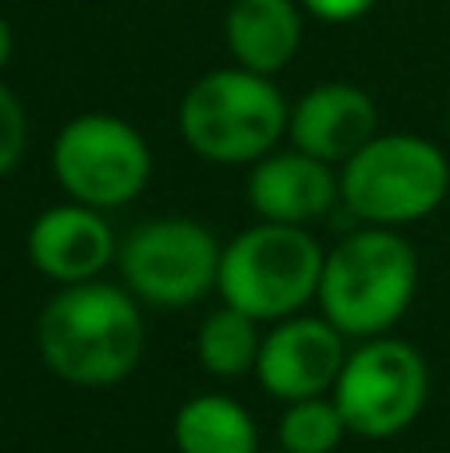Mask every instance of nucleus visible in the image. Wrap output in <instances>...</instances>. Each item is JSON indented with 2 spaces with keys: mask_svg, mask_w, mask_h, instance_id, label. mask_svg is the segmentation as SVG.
Instances as JSON below:
<instances>
[{
  "mask_svg": "<svg viewBox=\"0 0 450 453\" xmlns=\"http://www.w3.org/2000/svg\"><path fill=\"white\" fill-rule=\"evenodd\" d=\"M32 342L52 378L76 390H108L140 370L148 350L144 303L124 282L56 287L36 311Z\"/></svg>",
  "mask_w": 450,
  "mask_h": 453,
  "instance_id": "1",
  "label": "nucleus"
},
{
  "mask_svg": "<svg viewBox=\"0 0 450 453\" xmlns=\"http://www.w3.org/2000/svg\"><path fill=\"white\" fill-rule=\"evenodd\" d=\"M419 295V250L403 231L359 226L343 234L323 263L319 314L347 342L391 334Z\"/></svg>",
  "mask_w": 450,
  "mask_h": 453,
  "instance_id": "2",
  "label": "nucleus"
},
{
  "mask_svg": "<svg viewBox=\"0 0 450 453\" xmlns=\"http://www.w3.org/2000/svg\"><path fill=\"white\" fill-rule=\"evenodd\" d=\"M287 119L291 104L275 80L239 64L204 72L175 108L180 140L215 167H252L287 140Z\"/></svg>",
  "mask_w": 450,
  "mask_h": 453,
  "instance_id": "3",
  "label": "nucleus"
},
{
  "mask_svg": "<svg viewBox=\"0 0 450 453\" xmlns=\"http://www.w3.org/2000/svg\"><path fill=\"white\" fill-rule=\"evenodd\" d=\"M323 263L327 250L311 234V226L260 219L223 242L215 295L220 303L271 326L291 314H303L315 303Z\"/></svg>",
  "mask_w": 450,
  "mask_h": 453,
  "instance_id": "4",
  "label": "nucleus"
},
{
  "mask_svg": "<svg viewBox=\"0 0 450 453\" xmlns=\"http://www.w3.org/2000/svg\"><path fill=\"white\" fill-rule=\"evenodd\" d=\"M450 196V159L415 132H379L339 167V203L363 226L403 231L423 223Z\"/></svg>",
  "mask_w": 450,
  "mask_h": 453,
  "instance_id": "5",
  "label": "nucleus"
},
{
  "mask_svg": "<svg viewBox=\"0 0 450 453\" xmlns=\"http://www.w3.org/2000/svg\"><path fill=\"white\" fill-rule=\"evenodd\" d=\"M223 242L191 215H156L120 239V282L151 311H188L215 295Z\"/></svg>",
  "mask_w": 450,
  "mask_h": 453,
  "instance_id": "6",
  "label": "nucleus"
},
{
  "mask_svg": "<svg viewBox=\"0 0 450 453\" xmlns=\"http://www.w3.org/2000/svg\"><path fill=\"white\" fill-rule=\"evenodd\" d=\"M331 398L347 418L351 438H403L431 402V366L419 346L399 334L363 338L351 342Z\"/></svg>",
  "mask_w": 450,
  "mask_h": 453,
  "instance_id": "7",
  "label": "nucleus"
},
{
  "mask_svg": "<svg viewBox=\"0 0 450 453\" xmlns=\"http://www.w3.org/2000/svg\"><path fill=\"white\" fill-rule=\"evenodd\" d=\"M52 180L72 203L120 211L151 183V148L136 124L112 111H80L48 151Z\"/></svg>",
  "mask_w": 450,
  "mask_h": 453,
  "instance_id": "8",
  "label": "nucleus"
},
{
  "mask_svg": "<svg viewBox=\"0 0 450 453\" xmlns=\"http://www.w3.org/2000/svg\"><path fill=\"white\" fill-rule=\"evenodd\" d=\"M347 350L351 342L323 314L303 311L263 330L255 378H260L263 394L283 402V406L299 398H319V394L335 390Z\"/></svg>",
  "mask_w": 450,
  "mask_h": 453,
  "instance_id": "9",
  "label": "nucleus"
},
{
  "mask_svg": "<svg viewBox=\"0 0 450 453\" xmlns=\"http://www.w3.org/2000/svg\"><path fill=\"white\" fill-rule=\"evenodd\" d=\"M24 250L36 274H44L56 287L104 279L108 266H116L120 234L108 223V211H96L84 203H52L28 223Z\"/></svg>",
  "mask_w": 450,
  "mask_h": 453,
  "instance_id": "10",
  "label": "nucleus"
},
{
  "mask_svg": "<svg viewBox=\"0 0 450 453\" xmlns=\"http://www.w3.org/2000/svg\"><path fill=\"white\" fill-rule=\"evenodd\" d=\"M244 196L263 223L311 226L339 203V172L299 148H275L247 167Z\"/></svg>",
  "mask_w": 450,
  "mask_h": 453,
  "instance_id": "11",
  "label": "nucleus"
},
{
  "mask_svg": "<svg viewBox=\"0 0 450 453\" xmlns=\"http://www.w3.org/2000/svg\"><path fill=\"white\" fill-rule=\"evenodd\" d=\"M375 135H379V108H375L371 92H363L351 80L315 84L291 104V119H287L291 148L331 167H343Z\"/></svg>",
  "mask_w": 450,
  "mask_h": 453,
  "instance_id": "12",
  "label": "nucleus"
},
{
  "mask_svg": "<svg viewBox=\"0 0 450 453\" xmlns=\"http://www.w3.org/2000/svg\"><path fill=\"white\" fill-rule=\"evenodd\" d=\"M223 44L247 72L275 80L303 44L299 0H231L223 12Z\"/></svg>",
  "mask_w": 450,
  "mask_h": 453,
  "instance_id": "13",
  "label": "nucleus"
},
{
  "mask_svg": "<svg viewBox=\"0 0 450 453\" xmlns=\"http://www.w3.org/2000/svg\"><path fill=\"white\" fill-rule=\"evenodd\" d=\"M175 453H263L255 414L220 390L191 394L172 418Z\"/></svg>",
  "mask_w": 450,
  "mask_h": 453,
  "instance_id": "14",
  "label": "nucleus"
},
{
  "mask_svg": "<svg viewBox=\"0 0 450 453\" xmlns=\"http://www.w3.org/2000/svg\"><path fill=\"white\" fill-rule=\"evenodd\" d=\"M263 330H268L263 322H255L252 314L236 311L228 303L207 311L196 330V358L204 374L220 378V382H239V378L255 374Z\"/></svg>",
  "mask_w": 450,
  "mask_h": 453,
  "instance_id": "15",
  "label": "nucleus"
},
{
  "mask_svg": "<svg viewBox=\"0 0 450 453\" xmlns=\"http://www.w3.org/2000/svg\"><path fill=\"white\" fill-rule=\"evenodd\" d=\"M347 438V418L331 394L287 402L275 422V441L283 453H335Z\"/></svg>",
  "mask_w": 450,
  "mask_h": 453,
  "instance_id": "16",
  "label": "nucleus"
},
{
  "mask_svg": "<svg viewBox=\"0 0 450 453\" xmlns=\"http://www.w3.org/2000/svg\"><path fill=\"white\" fill-rule=\"evenodd\" d=\"M28 135H32V124L20 96L0 80V180L20 167L24 151H28Z\"/></svg>",
  "mask_w": 450,
  "mask_h": 453,
  "instance_id": "17",
  "label": "nucleus"
},
{
  "mask_svg": "<svg viewBox=\"0 0 450 453\" xmlns=\"http://www.w3.org/2000/svg\"><path fill=\"white\" fill-rule=\"evenodd\" d=\"M299 4H303V12H311L323 24H351L371 12L379 0H299Z\"/></svg>",
  "mask_w": 450,
  "mask_h": 453,
  "instance_id": "18",
  "label": "nucleus"
},
{
  "mask_svg": "<svg viewBox=\"0 0 450 453\" xmlns=\"http://www.w3.org/2000/svg\"><path fill=\"white\" fill-rule=\"evenodd\" d=\"M8 60H12V28H8V20L0 16V72H4Z\"/></svg>",
  "mask_w": 450,
  "mask_h": 453,
  "instance_id": "19",
  "label": "nucleus"
},
{
  "mask_svg": "<svg viewBox=\"0 0 450 453\" xmlns=\"http://www.w3.org/2000/svg\"><path fill=\"white\" fill-rule=\"evenodd\" d=\"M446 124H450V96H446Z\"/></svg>",
  "mask_w": 450,
  "mask_h": 453,
  "instance_id": "20",
  "label": "nucleus"
},
{
  "mask_svg": "<svg viewBox=\"0 0 450 453\" xmlns=\"http://www.w3.org/2000/svg\"><path fill=\"white\" fill-rule=\"evenodd\" d=\"M275 453H283V449H275Z\"/></svg>",
  "mask_w": 450,
  "mask_h": 453,
  "instance_id": "21",
  "label": "nucleus"
}]
</instances>
